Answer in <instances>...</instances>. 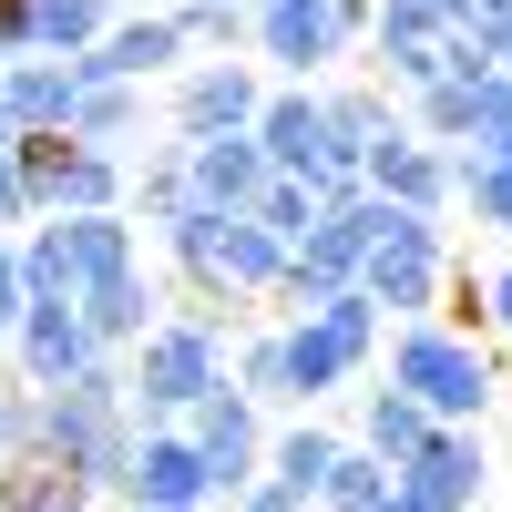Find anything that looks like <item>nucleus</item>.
I'll use <instances>...</instances> for the list:
<instances>
[{
	"instance_id": "nucleus-39",
	"label": "nucleus",
	"mask_w": 512,
	"mask_h": 512,
	"mask_svg": "<svg viewBox=\"0 0 512 512\" xmlns=\"http://www.w3.org/2000/svg\"><path fill=\"white\" fill-rule=\"evenodd\" d=\"M0 461H11V451H0Z\"/></svg>"
},
{
	"instance_id": "nucleus-21",
	"label": "nucleus",
	"mask_w": 512,
	"mask_h": 512,
	"mask_svg": "<svg viewBox=\"0 0 512 512\" xmlns=\"http://www.w3.org/2000/svg\"><path fill=\"white\" fill-rule=\"evenodd\" d=\"M328 461H338V441L318 431V420H287V431H267V461H256V472H267V482H287L297 502H318Z\"/></svg>"
},
{
	"instance_id": "nucleus-22",
	"label": "nucleus",
	"mask_w": 512,
	"mask_h": 512,
	"mask_svg": "<svg viewBox=\"0 0 512 512\" xmlns=\"http://www.w3.org/2000/svg\"><path fill=\"white\" fill-rule=\"evenodd\" d=\"M134 123H144V82H82L62 134L72 144H134Z\"/></svg>"
},
{
	"instance_id": "nucleus-18",
	"label": "nucleus",
	"mask_w": 512,
	"mask_h": 512,
	"mask_svg": "<svg viewBox=\"0 0 512 512\" xmlns=\"http://www.w3.org/2000/svg\"><path fill=\"white\" fill-rule=\"evenodd\" d=\"M72 318L93 328V349H134V338H144L164 308H154L144 267H123V277H103V287H82V297H72Z\"/></svg>"
},
{
	"instance_id": "nucleus-24",
	"label": "nucleus",
	"mask_w": 512,
	"mask_h": 512,
	"mask_svg": "<svg viewBox=\"0 0 512 512\" xmlns=\"http://www.w3.org/2000/svg\"><path fill=\"white\" fill-rule=\"evenodd\" d=\"M379 492H390V461L338 441V461H328V482H318V502H308V512H369Z\"/></svg>"
},
{
	"instance_id": "nucleus-13",
	"label": "nucleus",
	"mask_w": 512,
	"mask_h": 512,
	"mask_svg": "<svg viewBox=\"0 0 512 512\" xmlns=\"http://www.w3.org/2000/svg\"><path fill=\"white\" fill-rule=\"evenodd\" d=\"M11 338H21V390H62V379L93 359V328H82L62 297H21Z\"/></svg>"
},
{
	"instance_id": "nucleus-5",
	"label": "nucleus",
	"mask_w": 512,
	"mask_h": 512,
	"mask_svg": "<svg viewBox=\"0 0 512 512\" xmlns=\"http://www.w3.org/2000/svg\"><path fill=\"white\" fill-rule=\"evenodd\" d=\"M441 267H451L441 216H420V205H390V226H379V236H369V256H359V287L379 297V318H431V308H441Z\"/></svg>"
},
{
	"instance_id": "nucleus-4",
	"label": "nucleus",
	"mask_w": 512,
	"mask_h": 512,
	"mask_svg": "<svg viewBox=\"0 0 512 512\" xmlns=\"http://www.w3.org/2000/svg\"><path fill=\"white\" fill-rule=\"evenodd\" d=\"M390 390H410L431 420H482L492 410V349L461 338L451 318H400L390 328Z\"/></svg>"
},
{
	"instance_id": "nucleus-37",
	"label": "nucleus",
	"mask_w": 512,
	"mask_h": 512,
	"mask_svg": "<svg viewBox=\"0 0 512 512\" xmlns=\"http://www.w3.org/2000/svg\"><path fill=\"white\" fill-rule=\"evenodd\" d=\"M103 11H134V0H103Z\"/></svg>"
},
{
	"instance_id": "nucleus-29",
	"label": "nucleus",
	"mask_w": 512,
	"mask_h": 512,
	"mask_svg": "<svg viewBox=\"0 0 512 512\" xmlns=\"http://www.w3.org/2000/svg\"><path fill=\"white\" fill-rule=\"evenodd\" d=\"M236 512H308V502H297V492H287V482H267V472H256V482H246V492H236Z\"/></svg>"
},
{
	"instance_id": "nucleus-38",
	"label": "nucleus",
	"mask_w": 512,
	"mask_h": 512,
	"mask_svg": "<svg viewBox=\"0 0 512 512\" xmlns=\"http://www.w3.org/2000/svg\"><path fill=\"white\" fill-rule=\"evenodd\" d=\"M0 72H11V52H0Z\"/></svg>"
},
{
	"instance_id": "nucleus-19",
	"label": "nucleus",
	"mask_w": 512,
	"mask_h": 512,
	"mask_svg": "<svg viewBox=\"0 0 512 512\" xmlns=\"http://www.w3.org/2000/svg\"><path fill=\"white\" fill-rule=\"evenodd\" d=\"M123 185H134V164H123L113 144H72L62 175H52V205L41 216H93V205H123Z\"/></svg>"
},
{
	"instance_id": "nucleus-7",
	"label": "nucleus",
	"mask_w": 512,
	"mask_h": 512,
	"mask_svg": "<svg viewBox=\"0 0 512 512\" xmlns=\"http://www.w3.org/2000/svg\"><path fill=\"white\" fill-rule=\"evenodd\" d=\"M185 431L205 451V472H216V502H236L256 482V461H267V420H256V400L236 390V379H216V390L185 410Z\"/></svg>"
},
{
	"instance_id": "nucleus-14",
	"label": "nucleus",
	"mask_w": 512,
	"mask_h": 512,
	"mask_svg": "<svg viewBox=\"0 0 512 512\" xmlns=\"http://www.w3.org/2000/svg\"><path fill=\"white\" fill-rule=\"evenodd\" d=\"M256 103H267L256 62H195L175 82V134H236V123H256Z\"/></svg>"
},
{
	"instance_id": "nucleus-16",
	"label": "nucleus",
	"mask_w": 512,
	"mask_h": 512,
	"mask_svg": "<svg viewBox=\"0 0 512 512\" xmlns=\"http://www.w3.org/2000/svg\"><path fill=\"white\" fill-rule=\"evenodd\" d=\"M72 62H52V52H11V72H0V123L11 134H62L72 123Z\"/></svg>"
},
{
	"instance_id": "nucleus-30",
	"label": "nucleus",
	"mask_w": 512,
	"mask_h": 512,
	"mask_svg": "<svg viewBox=\"0 0 512 512\" xmlns=\"http://www.w3.org/2000/svg\"><path fill=\"white\" fill-rule=\"evenodd\" d=\"M11 318H21V256L0 246V338H11Z\"/></svg>"
},
{
	"instance_id": "nucleus-26",
	"label": "nucleus",
	"mask_w": 512,
	"mask_h": 512,
	"mask_svg": "<svg viewBox=\"0 0 512 512\" xmlns=\"http://www.w3.org/2000/svg\"><path fill=\"white\" fill-rule=\"evenodd\" d=\"M472 144H482V154H512V72H502V62L472 82Z\"/></svg>"
},
{
	"instance_id": "nucleus-25",
	"label": "nucleus",
	"mask_w": 512,
	"mask_h": 512,
	"mask_svg": "<svg viewBox=\"0 0 512 512\" xmlns=\"http://www.w3.org/2000/svg\"><path fill=\"white\" fill-rule=\"evenodd\" d=\"M246 216L267 226V236H287V246H297V236L318 226V185H297V175H267V185L246 195Z\"/></svg>"
},
{
	"instance_id": "nucleus-20",
	"label": "nucleus",
	"mask_w": 512,
	"mask_h": 512,
	"mask_svg": "<svg viewBox=\"0 0 512 512\" xmlns=\"http://www.w3.org/2000/svg\"><path fill=\"white\" fill-rule=\"evenodd\" d=\"M431 431H441V420L420 410L410 390H359V451H379L390 472H400V461H410L420 441H431Z\"/></svg>"
},
{
	"instance_id": "nucleus-33",
	"label": "nucleus",
	"mask_w": 512,
	"mask_h": 512,
	"mask_svg": "<svg viewBox=\"0 0 512 512\" xmlns=\"http://www.w3.org/2000/svg\"><path fill=\"white\" fill-rule=\"evenodd\" d=\"M420 11H441V21H472V0H420Z\"/></svg>"
},
{
	"instance_id": "nucleus-10",
	"label": "nucleus",
	"mask_w": 512,
	"mask_h": 512,
	"mask_svg": "<svg viewBox=\"0 0 512 512\" xmlns=\"http://www.w3.org/2000/svg\"><path fill=\"white\" fill-rule=\"evenodd\" d=\"M256 144H267L277 175L318 185V175H328V113H318V82H277V93L256 103Z\"/></svg>"
},
{
	"instance_id": "nucleus-12",
	"label": "nucleus",
	"mask_w": 512,
	"mask_h": 512,
	"mask_svg": "<svg viewBox=\"0 0 512 512\" xmlns=\"http://www.w3.org/2000/svg\"><path fill=\"white\" fill-rule=\"evenodd\" d=\"M175 144H185V195H205V205H246L277 175L267 144H256V123H236V134H175Z\"/></svg>"
},
{
	"instance_id": "nucleus-2",
	"label": "nucleus",
	"mask_w": 512,
	"mask_h": 512,
	"mask_svg": "<svg viewBox=\"0 0 512 512\" xmlns=\"http://www.w3.org/2000/svg\"><path fill=\"white\" fill-rule=\"evenodd\" d=\"M226 328H236V297H195V308L154 318L134 349H123L134 420H185L205 390H216V379H226Z\"/></svg>"
},
{
	"instance_id": "nucleus-6",
	"label": "nucleus",
	"mask_w": 512,
	"mask_h": 512,
	"mask_svg": "<svg viewBox=\"0 0 512 512\" xmlns=\"http://www.w3.org/2000/svg\"><path fill=\"white\" fill-rule=\"evenodd\" d=\"M134 512H205L216 502V472L185 420H134V451H123V482H113Z\"/></svg>"
},
{
	"instance_id": "nucleus-1",
	"label": "nucleus",
	"mask_w": 512,
	"mask_h": 512,
	"mask_svg": "<svg viewBox=\"0 0 512 512\" xmlns=\"http://www.w3.org/2000/svg\"><path fill=\"white\" fill-rule=\"evenodd\" d=\"M41 461H62L82 492L123 482V451H134V379H123V349H93L62 390H41Z\"/></svg>"
},
{
	"instance_id": "nucleus-35",
	"label": "nucleus",
	"mask_w": 512,
	"mask_h": 512,
	"mask_svg": "<svg viewBox=\"0 0 512 512\" xmlns=\"http://www.w3.org/2000/svg\"><path fill=\"white\" fill-rule=\"evenodd\" d=\"M492 62H502V72H512V21H502V31H492Z\"/></svg>"
},
{
	"instance_id": "nucleus-32",
	"label": "nucleus",
	"mask_w": 512,
	"mask_h": 512,
	"mask_svg": "<svg viewBox=\"0 0 512 512\" xmlns=\"http://www.w3.org/2000/svg\"><path fill=\"white\" fill-rule=\"evenodd\" d=\"M369 512H431V502H420V492H410V482H400V472H390V492H379V502H369Z\"/></svg>"
},
{
	"instance_id": "nucleus-3",
	"label": "nucleus",
	"mask_w": 512,
	"mask_h": 512,
	"mask_svg": "<svg viewBox=\"0 0 512 512\" xmlns=\"http://www.w3.org/2000/svg\"><path fill=\"white\" fill-rule=\"evenodd\" d=\"M164 256L185 267L195 297H267L277 267H287V236H267L246 205H205V195H185L175 216H164Z\"/></svg>"
},
{
	"instance_id": "nucleus-15",
	"label": "nucleus",
	"mask_w": 512,
	"mask_h": 512,
	"mask_svg": "<svg viewBox=\"0 0 512 512\" xmlns=\"http://www.w3.org/2000/svg\"><path fill=\"white\" fill-rule=\"evenodd\" d=\"M277 359H287V400H308V410H318L328 390H349V379L369 369V359H359L328 318H287V328H277Z\"/></svg>"
},
{
	"instance_id": "nucleus-9",
	"label": "nucleus",
	"mask_w": 512,
	"mask_h": 512,
	"mask_svg": "<svg viewBox=\"0 0 512 512\" xmlns=\"http://www.w3.org/2000/svg\"><path fill=\"white\" fill-rule=\"evenodd\" d=\"M246 41H256V62H277L287 82H318V62L349 52L328 0H246Z\"/></svg>"
},
{
	"instance_id": "nucleus-17",
	"label": "nucleus",
	"mask_w": 512,
	"mask_h": 512,
	"mask_svg": "<svg viewBox=\"0 0 512 512\" xmlns=\"http://www.w3.org/2000/svg\"><path fill=\"white\" fill-rule=\"evenodd\" d=\"M103 0H21L11 11V52H52V62H72V52H93L103 41Z\"/></svg>"
},
{
	"instance_id": "nucleus-28",
	"label": "nucleus",
	"mask_w": 512,
	"mask_h": 512,
	"mask_svg": "<svg viewBox=\"0 0 512 512\" xmlns=\"http://www.w3.org/2000/svg\"><path fill=\"white\" fill-rule=\"evenodd\" d=\"M175 31H185V52L195 41H246V0H185Z\"/></svg>"
},
{
	"instance_id": "nucleus-8",
	"label": "nucleus",
	"mask_w": 512,
	"mask_h": 512,
	"mask_svg": "<svg viewBox=\"0 0 512 512\" xmlns=\"http://www.w3.org/2000/svg\"><path fill=\"white\" fill-rule=\"evenodd\" d=\"M359 185H379L390 205H420V216H441V205H451V144L410 134V123L390 113V123L369 134V154H359Z\"/></svg>"
},
{
	"instance_id": "nucleus-11",
	"label": "nucleus",
	"mask_w": 512,
	"mask_h": 512,
	"mask_svg": "<svg viewBox=\"0 0 512 512\" xmlns=\"http://www.w3.org/2000/svg\"><path fill=\"white\" fill-rule=\"evenodd\" d=\"M482 472H492V461H482V431H472V420H441V431L400 461V482L431 502V512H472V502H482Z\"/></svg>"
},
{
	"instance_id": "nucleus-34",
	"label": "nucleus",
	"mask_w": 512,
	"mask_h": 512,
	"mask_svg": "<svg viewBox=\"0 0 512 512\" xmlns=\"http://www.w3.org/2000/svg\"><path fill=\"white\" fill-rule=\"evenodd\" d=\"M41 512H93V492H62V502H41Z\"/></svg>"
},
{
	"instance_id": "nucleus-27",
	"label": "nucleus",
	"mask_w": 512,
	"mask_h": 512,
	"mask_svg": "<svg viewBox=\"0 0 512 512\" xmlns=\"http://www.w3.org/2000/svg\"><path fill=\"white\" fill-rule=\"evenodd\" d=\"M236 390L267 410V400H287V359H277V328H256L246 349H236Z\"/></svg>"
},
{
	"instance_id": "nucleus-31",
	"label": "nucleus",
	"mask_w": 512,
	"mask_h": 512,
	"mask_svg": "<svg viewBox=\"0 0 512 512\" xmlns=\"http://www.w3.org/2000/svg\"><path fill=\"white\" fill-rule=\"evenodd\" d=\"M482 328H512V267H502V277L482 287Z\"/></svg>"
},
{
	"instance_id": "nucleus-36",
	"label": "nucleus",
	"mask_w": 512,
	"mask_h": 512,
	"mask_svg": "<svg viewBox=\"0 0 512 512\" xmlns=\"http://www.w3.org/2000/svg\"><path fill=\"white\" fill-rule=\"evenodd\" d=\"M11 144H21V134H11V123H0V175H11Z\"/></svg>"
},
{
	"instance_id": "nucleus-23",
	"label": "nucleus",
	"mask_w": 512,
	"mask_h": 512,
	"mask_svg": "<svg viewBox=\"0 0 512 512\" xmlns=\"http://www.w3.org/2000/svg\"><path fill=\"white\" fill-rule=\"evenodd\" d=\"M482 82V72H472ZM472 82L441 72V82H420L410 93V134H431V144H472Z\"/></svg>"
}]
</instances>
